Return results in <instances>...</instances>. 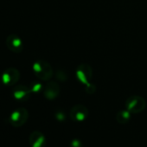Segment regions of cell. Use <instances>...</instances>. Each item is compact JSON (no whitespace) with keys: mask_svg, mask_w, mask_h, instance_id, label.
I'll return each mask as SVG.
<instances>
[{"mask_svg":"<svg viewBox=\"0 0 147 147\" xmlns=\"http://www.w3.org/2000/svg\"><path fill=\"white\" fill-rule=\"evenodd\" d=\"M7 48L13 53L19 54L24 50V42L21 37L16 34L9 35L5 41Z\"/></svg>","mask_w":147,"mask_h":147,"instance_id":"obj_7","label":"cell"},{"mask_svg":"<svg viewBox=\"0 0 147 147\" xmlns=\"http://www.w3.org/2000/svg\"><path fill=\"white\" fill-rule=\"evenodd\" d=\"M125 109L128 110L131 113H139L143 112L146 107L145 100L138 95H132L127 98L125 100Z\"/></svg>","mask_w":147,"mask_h":147,"instance_id":"obj_2","label":"cell"},{"mask_svg":"<svg viewBox=\"0 0 147 147\" xmlns=\"http://www.w3.org/2000/svg\"><path fill=\"white\" fill-rule=\"evenodd\" d=\"M11 93H12V96L14 97L15 100L24 102L30 99L31 91L29 87L21 84V85H18V86L14 87Z\"/></svg>","mask_w":147,"mask_h":147,"instance_id":"obj_8","label":"cell"},{"mask_svg":"<svg viewBox=\"0 0 147 147\" xmlns=\"http://www.w3.org/2000/svg\"><path fill=\"white\" fill-rule=\"evenodd\" d=\"M29 141L30 147H45L46 145V138L44 135L38 131L30 133Z\"/></svg>","mask_w":147,"mask_h":147,"instance_id":"obj_10","label":"cell"},{"mask_svg":"<svg viewBox=\"0 0 147 147\" xmlns=\"http://www.w3.org/2000/svg\"><path fill=\"white\" fill-rule=\"evenodd\" d=\"M88 109L86 106L78 104L74 106L69 113L70 119L75 122H83L88 117Z\"/></svg>","mask_w":147,"mask_h":147,"instance_id":"obj_5","label":"cell"},{"mask_svg":"<svg viewBox=\"0 0 147 147\" xmlns=\"http://www.w3.org/2000/svg\"><path fill=\"white\" fill-rule=\"evenodd\" d=\"M69 146H70V147H84L82 142L80 139H78V138L73 139V140L70 142Z\"/></svg>","mask_w":147,"mask_h":147,"instance_id":"obj_15","label":"cell"},{"mask_svg":"<svg viewBox=\"0 0 147 147\" xmlns=\"http://www.w3.org/2000/svg\"><path fill=\"white\" fill-rule=\"evenodd\" d=\"M42 91L44 97L49 100H52L58 97L60 94V86L55 82H49L45 85Z\"/></svg>","mask_w":147,"mask_h":147,"instance_id":"obj_9","label":"cell"},{"mask_svg":"<svg viewBox=\"0 0 147 147\" xmlns=\"http://www.w3.org/2000/svg\"><path fill=\"white\" fill-rule=\"evenodd\" d=\"M55 119L60 121V122H62L66 119V114L63 111H57L55 113Z\"/></svg>","mask_w":147,"mask_h":147,"instance_id":"obj_14","label":"cell"},{"mask_svg":"<svg viewBox=\"0 0 147 147\" xmlns=\"http://www.w3.org/2000/svg\"><path fill=\"white\" fill-rule=\"evenodd\" d=\"M61 75H60V72L58 71L57 72V74H56V77H57V79L58 80H60L61 82H64V81H66L67 80V75L65 74V72L64 71H62V70H61Z\"/></svg>","mask_w":147,"mask_h":147,"instance_id":"obj_16","label":"cell"},{"mask_svg":"<svg viewBox=\"0 0 147 147\" xmlns=\"http://www.w3.org/2000/svg\"><path fill=\"white\" fill-rule=\"evenodd\" d=\"M85 88H86V92L88 94H92L96 91V86L94 84L91 83V82L85 85Z\"/></svg>","mask_w":147,"mask_h":147,"instance_id":"obj_13","label":"cell"},{"mask_svg":"<svg viewBox=\"0 0 147 147\" xmlns=\"http://www.w3.org/2000/svg\"><path fill=\"white\" fill-rule=\"evenodd\" d=\"M76 76L80 83L83 85H87L88 83H89L93 76V71L91 66L87 63L80 64L76 68Z\"/></svg>","mask_w":147,"mask_h":147,"instance_id":"obj_4","label":"cell"},{"mask_svg":"<svg viewBox=\"0 0 147 147\" xmlns=\"http://www.w3.org/2000/svg\"><path fill=\"white\" fill-rule=\"evenodd\" d=\"M32 69L35 76L42 81L49 82L53 76V68L51 65L44 60H38L35 61L32 66Z\"/></svg>","mask_w":147,"mask_h":147,"instance_id":"obj_1","label":"cell"},{"mask_svg":"<svg viewBox=\"0 0 147 147\" xmlns=\"http://www.w3.org/2000/svg\"><path fill=\"white\" fill-rule=\"evenodd\" d=\"M29 119V112L24 107H19L14 110L10 115V123L14 127H20L24 125Z\"/></svg>","mask_w":147,"mask_h":147,"instance_id":"obj_3","label":"cell"},{"mask_svg":"<svg viewBox=\"0 0 147 147\" xmlns=\"http://www.w3.org/2000/svg\"><path fill=\"white\" fill-rule=\"evenodd\" d=\"M2 83L5 86H14L20 79V72L15 67H9L5 69L2 75Z\"/></svg>","mask_w":147,"mask_h":147,"instance_id":"obj_6","label":"cell"},{"mask_svg":"<svg viewBox=\"0 0 147 147\" xmlns=\"http://www.w3.org/2000/svg\"><path fill=\"white\" fill-rule=\"evenodd\" d=\"M131 113L125 109V110H120L119 112L117 113L116 114V120L118 123L119 124H122V125H125L126 123H128L131 119Z\"/></svg>","mask_w":147,"mask_h":147,"instance_id":"obj_11","label":"cell"},{"mask_svg":"<svg viewBox=\"0 0 147 147\" xmlns=\"http://www.w3.org/2000/svg\"><path fill=\"white\" fill-rule=\"evenodd\" d=\"M30 89L31 93H36H36H39L42 90H43V87H42V85L40 82H32L30 84Z\"/></svg>","mask_w":147,"mask_h":147,"instance_id":"obj_12","label":"cell"}]
</instances>
